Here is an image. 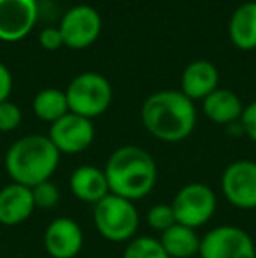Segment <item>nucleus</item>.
<instances>
[{
	"label": "nucleus",
	"mask_w": 256,
	"mask_h": 258,
	"mask_svg": "<svg viewBox=\"0 0 256 258\" xmlns=\"http://www.w3.org/2000/svg\"><path fill=\"white\" fill-rule=\"evenodd\" d=\"M228 34L232 42L240 49L256 48V2H246L233 11Z\"/></svg>",
	"instance_id": "18"
},
{
	"label": "nucleus",
	"mask_w": 256,
	"mask_h": 258,
	"mask_svg": "<svg viewBox=\"0 0 256 258\" xmlns=\"http://www.w3.org/2000/svg\"><path fill=\"white\" fill-rule=\"evenodd\" d=\"M146 130L163 143H179L192 136L197 111L190 100L178 90H161L149 95L140 109Z\"/></svg>",
	"instance_id": "1"
},
{
	"label": "nucleus",
	"mask_w": 256,
	"mask_h": 258,
	"mask_svg": "<svg viewBox=\"0 0 256 258\" xmlns=\"http://www.w3.org/2000/svg\"><path fill=\"white\" fill-rule=\"evenodd\" d=\"M32 190L23 184L9 183L0 190V225L16 227L34 214Z\"/></svg>",
	"instance_id": "13"
},
{
	"label": "nucleus",
	"mask_w": 256,
	"mask_h": 258,
	"mask_svg": "<svg viewBox=\"0 0 256 258\" xmlns=\"http://www.w3.org/2000/svg\"><path fill=\"white\" fill-rule=\"evenodd\" d=\"M109 191L127 201H140L154 190L158 167L154 158L139 146H121L107 158L106 167Z\"/></svg>",
	"instance_id": "2"
},
{
	"label": "nucleus",
	"mask_w": 256,
	"mask_h": 258,
	"mask_svg": "<svg viewBox=\"0 0 256 258\" xmlns=\"http://www.w3.org/2000/svg\"><path fill=\"white\" fill-rule=\"evenodd\" d=\"M48 137L60 151V155H77L92 146L95 139V126L92 119L74 112H67L63 118L53 123Z\"/></svg>",
	"instance_id": "9"
},
{
	"label": "nucleus",
	"mask_w": 256,
	"mask_h": 258,
	"mask_svg": "<svg viewBox=\"0 0 256 258\" xmlns=\"http://www.w3.org/2000/svg\"><path fill=\"white\" fill-rule=\"evenodd\" d=\"M198 255L200 258H256V246L244 228L221 225L202 237Z\"/></svg>",
	"instance_id": "7"
},
{
	"label": "nucleus",
	"mask_w": 256,
	"mask_h": 258,
	"mask_svg": "<svg viewBox=\"0 0 256 258\" xmlns=\"http://www.w3.org/2000/svg\"><path fill=\"white\" fill-rule=\"evenodd\" d=\"M146 221H147V225H149L151 230L160 232V234H163V232L168 230L172 225L178 223V221H176V214H174V211H172L170 204H156V206H153L149 211H147Z\"/></svg>",
	"instance_id": "21"
},
{
	"label": "nucleus",
	"mask_w": 256,
	"mask_h": 258,
	"mask_svg": "<svg viewBox=\"0 0 256 258\" xmlns=\"http://www.w3.org/2000/svg\"><path fill=\"white\" fill-rule=\"evenodd\" d=\"M58 28L65 46L72 49H82L99 39L102 20L92 6H75L63 14Z\"/></svg>",
	"instance_id": "10"
},
{
	"label": "nucleus",
	"mask_w": 256,
	"mask_h": 258,
	"mask_svg": "<svg viewBox=\"0 0 256 258\" xmlns=\"http://www.w3.org/2000/svg\"><path fill=\"white\" fill-rule=\"evenodd\" d=\"M21 109L16 104L9 102H0V132H13L20 126L21 123Z\"/></svg>",
	"instance_id": "23"
},
{
	"label": "nucleus",
	"mask_w": 256,
	"mask_h": 258,
	"mask_svg": "<svg viewBox=\"0 0 256 258\" xmlns=\"http://www.w3.org/2000/svg\"><path fill=\"white\" fill-rule=\"evenodd\" d=\"M65 95L70 112L88 119L104 114L113 102L111 83L97 72H84L74 78Z\"/></svg>",
	"instance_id": "5"
},
{
	"label": "nucleus",
	"mask_w": 256,
	"mask_h": 258,
	"mask_svg": "<svg viewBox=\"0 0 256 258\" xmlns=\"http://www.w3.org/2000/svg\"><path fill=\"white\" fill-rule=\"evenodd\" d=\"M244 105L232 90H214L204 99V112L211 121L218 125H228L240 119Z\"/></svg>",
	"instance_id": "16"
},
{
	"label": "nucleus",
	"mask_w": 256,
	"mask_h": 258,
	"mask_svg": "<svg viewBox=\"0 0 256 258\" xmlns=\"http://www.w3.org/2000/svg\"><path fill=\"white\" fill-rule=\"evenodd\" d=\"M170 206L178 223L197 230L214 216L218 201L214 190L209 184L190 183L176 194Z\"/></svg>",
	"instance_id": "6"
},
{
	"label": "nucleus",
	"mask_w": 256,
	"mask_h": 258,
	"mask_svg": "<svg viewBox=\"0 0 256 258\" xmlns=\"http://www.w3.org/2000/svg\"><path fill=\"white\" fill-rule=\"evenodd\" d=\"M6 170L13 183L34 188L35 184L51 179L60 163V151L49 137L25 136L11 144L6 153Z\"/></svg>",
	"instance_id": "3"
},
{
	"label": "nucleus",
	"mask_w": 256,
	"mask_h": 258,
	"mask_svg": "<svg viewBox=\"0 0 256 258\" xmlns=\"http://www.w3.org/2000/svg\"><path fill=\"white\" fill-rule=\"evenodd\" d=\"M34 112L39 119L51 123V125L58 121L67 112H70L65 92L56 88L41 90L34 99Z\"/></svg>",
	"instance_id": "19"
},
{
	"label": "nucleus",
	"mask_w": 256,
	"mask_h": 258,
	"mask_svg": "<svg viewBox=\"0 0 256 258\" xmlns=\"http://www.w3.org/2000/svg\"><path fill=\"white\" fill-rule=\"evenodd\" d=\"M218 69L209 60H195L185 69L181 78V92L190 100H204L218 90Z\"/></svg>",
	"instance_id": "15"
},
{
	"label": "nucleus",
	"mask_w": 256,
	"mask_h": 258,
	"mask_svg": "<svg viewBox=\"0 0 256 258\" xmlns=\"http://www.w3.org/2000/svg\"><path fill=\"white\" fill-rule=\"evenodd\" d=\"M30 190H32V197H34L35 209H53V207L58 206L60 190L51 179L35 184Z\"/></svg>",
	"instance_id": "22"
},
{
	"label": "nucleus",
	"mask_w": 256,
	"mask_h": 258,
	"mask_svg": "<svg viewBox=\"0 0 256 258\" xmlns=\"http://www.w3.org/2000/svg\"><path fill=\"white\" fill-rule=\"evenodd\" d=\"M93 223L107 241L128 242L135 237L140 218L135 202L109 194L93 206Z\"/></svg>",
	"instance_id": "4"
},
{
	"label": "nucleus",
	"mask_w": 256,
	"mask_h": 258,
	"mask_svg": "<svg viewBox=\"0 0 256 258\" xmlns=\"http://www.w3.org/2000/svg\"><path fill=\"white\" fill-rule=\"evenodd\" d=\"M35 0H0V39L14 42L23 39L37 21Z\"/></svg>",
	"instance_id": "11"
},
{
	"label": "nucleus",
	"mask_w": 256,
	"mask_h": 258,
	"mask_svg": "<svg viewBox=\"0 0 256 258\" xmlns=\"http://www.w3.org/2000/svg\"><path fill=\"white\" fill-rule=\"evenodd\" d=\"M240 125H242L246 136L256 143V100L244 107L242 116H240Z\"/></svg>",
	"instance_id": "25"
},
{
	"label": "nucleus",
	"mask_w": 256,
	"mask_h": 258,
	"mask_svg": "<svg viewBox=\"0 0 256 258\" xmlns=\"http://www.w3.org/2000/svg\"><path fill=\"white\" fill-rule=\"evenodd\" d=\"M221 191L237 209H256V163L251 160L230 163L223 170Z\"/></svg>",
	"instance_id": "8"
},
{
	"label": "nucleus",
	"mask_w": 256,
	"mask_h": 258,
	"mask_svg": "<svg viewBox=\"0 0 256 258\" xmlns=\"http://www.w3.org/2000/svg\"><path fill=\"white\" fill-rule=\"evenodd\" d=\"M39 42L44 49H49V51H55V49L62 48L63 46V37L60 34V28L56 27H48L41 32L39 35Z\"/></svg>",
	"instance_id": "24"
},
{
	"label": "nucleus",
	"mask_w": 256,
	"mask_h": 258,
	"mask_svg": "<svg viewBox=\"0 0 256 258\" xmlns=\"http://www.w3.org/2000/svg\"><path fill=\"white\" fill-rule=\"evenodd\" d=\"M11 92H13V76L9 69L0 61V102L9 100Z\"/></svg>",
	"instance_id": "26"
},
{
	"label": "nucleus",
	"mask_w": 256,
	"mask_h": 258,
	"mask_svg": "<svg viewBox=\"0 0 256 258\" xmlns=\"http://www.w3.org/2000/svg\"><path fill=\"white\" fill-rule=\"evenodd\" d=\"M123 258H168V255L165 253L160 239L142 235V237H133L127 242Z\"/></svg>",
	"instance_id": "20"
},
{
	"label": "nucleus",
	"mask_w": 256,
	"mask_h": 258,
	"mask_svg": "<svg viewBox=\"0 0 256 258\" xmlns=\"http://www.w3.org/2000/svg\"><path fill=\"white\" fill-rule=\"evenodd\" d=\"M202 237L197 234L195 228L185 227L181 223L172 225L168 230H165L160 237L168 258H193L200 251Z\"/></svg>",
	"instance_id": "17"
},
{
	"label": "nucleus",
	"mask_w": 256,
	"mask_h": 258,
	"mask_svg": "<svg viewBox=\"0 0 256 258\" xmlns=\"http://www.w3.org/2000/svg\"><path fill=\"white\" fill-rule=\"evenodd\" d=\"M70 190L74 197L86 204H99L102 199H106L109 191V183L104 169H99L95 165H81L72 172Z\"/></svg>",
	"instance_id": "14"
},
{
	"label": "nucleus",
	"mask_w": 256,
	"mask_h": 258,
	"mask_svg": "<svg viewBox=\"0 0 256 258\" xmlns=\"http://www.w3.org/2000/svg\"><path fill=\"white\" fill-rule=\"evenodd\" d=\"M84 244V234L77 221L55 218L46 227L44 248L51 258H75Z\"/></svg>",
	"instance_id": "12"
}]
</instances>
